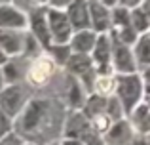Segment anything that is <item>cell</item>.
Segmentation results:
<instances>
[{"label": "cell", "instance_id": "5bb4252c", "mask_svg": "<svg viewBox=\"0 0 150 145\" xmlns=\"http://www.w3.org/2000/svg\"><path fill=\"white\" fill-rule=\"evenodd\" d=\"M84 128H86L84 119H82V116H74V119L70 120V124H69V136H78Z\"/></svg>", "mask_w": 150, "mask_h": 145}, {"label": "cell", "instance_id": "83f0119b", "mask_svg": "<svg viewBox=\"0 0 150 145\" xmlns=\"http://www.w3.org/2000/svg\"><path fill=\"white\" fill-rule=\"evenodd\" d=\"M65 145H80V143H72V141H67Z\"/></svg>", "mask_w": 150, "mask_h": 145}, {"label": "cell", "instance_id": "cb8c5ba5", "mask_svg": "<svg viewBox=\"0 0 150 145\" xmlns=\"http://www.w3.org/2000/svg\"><path fill=\"white\" fill-rule=\"evenodd\" d=\"M13 143H15V141H13V139H11V138H10V139H4V141H2V143H0V145H13Z\"/></svg>", "mask_w": 150, "mask_h": 145}, {"label": "cell", "instance_id": "d4e9b609", "mask_svg": "<svg viewBox=\"0 0 150 145\" xmlns=\"http://www.w3.org/2000/svg\"><path fill=\"white\" fill-rule=\"evenodd\" d=\"M124 2L127 4V6H133V4H137V2H139V0H124Z\"/></svg>", "mask_w": 150, "mask_h": 145}, {"label": "cell", "instance_id": "277c9868", "mask_svg": "<svg viewBox=\"0 0 150 145\" xmlns=\"http://www.w3.org/2000/svg\"><path fill=\"white\" fill-rule=\"evenodd\" d=\"M25 25V19L19 11L11 10V8L4 6L0 8V29H6V27H23Z\"/></svg>", "mask_w": 150, "mask_h": 145}, {"label": "cell", "instance_id": "ba28073f", "mask_svg": "<svg viewBox=\"0 0 150 145\" xmlns=\"http://www.w3.org/2000/svg\"><path fill=\"white\" fill-rule=\"evenodd\" d=\"M70 19L76 27H84L88 23V14H86V8L82 2H76L72 8H70Z\"/></svg>", "mask_w": 150, "mask_h": 145}, {"label": "cell", "instance_id": "44dd1931", "mask_svg": "<svg viewBox=\"0 0 150 145\" xmlns=\"http://www.w3.org/2000/svg\"><path fill=\"white\" fill-rule=\"evenodd\" d=\"M95 120H97L95 124H97V126L101 128V130H103V128H106V126H108V116H103V115H99V116H97Z\"/></svg>", "mask_w": 150, "mask_h": 145}, {"label": "cell", "instance_id": "8992f818", "mask_svg": "<svg viewBox=\"0 0 150 145\" xmlns=\"http://www.w3.org/2000/svg\"><path fill=\"white\" fill-rule=\"evenodd\" d=\"M44 113H46V103L44 101H34V103L29 107L27 116H25V128L27 130L36 126V124L40 122V119L44 116Z\"/></svg>", "mask_w": 150, "mask_h": 145}, {"label": "cell", "instance_id": "ac0fdd59", "mask_svg": "<svg viewBox=\"0 0 150 145\" xmlns=\"http://www.w3.org/2000/svg\"><path fill=\"white\" fill-rule=\"evenodd\" d=\"M8 130H10V122H8L6 115H4V113L0 111V138H4Z\"/></svg>", "mask_w": 150, "mask_h": 145}, {"label": "cell", "instance_id": "52a82bcc", "mask_svg": "<svg viewBox=\"0 0 150 145\" xmlns=\"http://www.w3.org/2000/svg\"><path fill=\"white\" fill-rule=\"evenodd\" d=\"M0 46H2L6 52H17V50H19V38H17V34L11 33V31L0 29Z\"/></svg>", "mask_w": 150, "mask_h": 145}, {"label": "cell", "instance_id": "3957f363", "mask_svg": "<svg viewBox=\"0 0 150 145\" xmlns=\"http://www.w3.org/2000/svg\"><path fill=\"white\" fill-rule=\"evenodd\" d=\"M51 71H53V65H51L48 59L40 57V59H36L33 63V67H30V80L40 84V82H44L51 74Z\"/></svg>", "mask_w": 150, "mask_h": 145}, {"label": "cell", "instance_id": "4316f807", "mask_svg": "<svg viewBox=\"0 0 150 145\" xmlns=\"http://www.w3.org/2000/svg\"><path fill=\"white\" fill-rule=\"evenodd\" d=\"M0 63H4V54L0 52Z\"/></svg>", "mask_w": 150, "mask_h": 145}, {"label": "cell", "instance_id": "f546056e", "mask_svg": "<svg viewBox=\"0 0 150 145\" xmlns=\"http://www.w3.org/2000/svg\"><path fill=\"white\" fill-rule=\"evenodd\" d=\"M146 11H150V2H148V4H146Z\"/></svg>", "mask_w": 150, "mask_h": 145}, {"label": "cell", "instance_id": "7402d4cb", "mask_svg": "<svg viewBox=\"0 0 150 145\" xmlns=\"http://www.w3.org/2000/svg\"><path fill=\"white\" fill-rule=\"evenodd\" d=\"M15 73H17V71H15V69H13V65H8V67H6V76L10 78V80H13V78L17 76V74H15Z\"/></svg>", "mask_w": 150, "mask_h": 145}, {"label": "cell", "instance_id": "9c48e42d", "mask_svg": "<svg viewBox=\"0 0 150 145\" xmlns=\"http://www.w3.org/2000/svg\"><path fill=\"white\" fill-rule=\"evenodd\" d=\"M116 63L122 71H133V61L129 57V52L125 48H118L116 50Z\"/></svg>", "mask_w": 150, "mask_h": 145}, {"label": "cell", "instance_id": "d6a6232c", "mask_svg": "<svg viewBox=\"0 0 150 145\" xmlns=\"http://www.w3.org/2000/svg\"><path fill=\"white\" fill-rule=\"evenodd\" d=\"M0 2H2V0H0Z\"/></svg>", "mask_w": 150, "mask_h": 145}, {"label": "cell", "instance_id": "ffe728a7", "mask_svg": "<svg viewBox=\"0 0 150 145\" xmlns=\"http://www.w3.org/2000/svg\"><path fill=\"white\" fill-rule=\"evenodd\" d=\"M133 19H135V25H137V29H144L146 21H144V17H143V14H141V11H135Z\"/></svg>", "mask_w": 150, "mask_h": 145}, {"label": "cell", "instance_id": "484cf974", "mask_svg": "<svg viewBox=\"0 0 150 145\" xmlns=\"http://www.w3.org/2000/svg\"><path fill=\"white\" fill-rule=\"evenodd\" d=\"M17 2H19V4H25V6H27V4H29L30 0H17Z\"/></svg>", "mask_w": 150, "mask_h": 145}, {"label": "cell", "instance_id": "9a60e30c", "mask_svg": "<svg viewBox=\"0 0 150 145\" xmlns=\"http://www.w3.org/2000/svg\"><path fill=\"white\" fill-rule=\"evenodd\" d=\"M34 27H36L38 36H40L44 42L48 40V33H46V23H44V17H42V15H36V17H34Z\"/></svg>", "mask_w": 150, "mask_h": 145}, {"label": "cell", "instance_id": "8fae6325", "mask_svg": "<svg viewBox=\"0 0 150 145\" xmlns=\"http://www.w3.org/2000/svg\"><path fill=\"white\" fill-rule=\"evenodd\" d=\"M91 11H93V21H95V27L97 29H103V27L106 25V11L103 10L101 6H97V4H93L91 6Z\"/></svg>", "mask_w": 150, "mask_h": 145}, {"label": "cell", "instance_id": "603a6c76", "mask_svg": "<svg viewBox=\"0 0 150 145\" xmlns=\"http://www.w3.org/2000/svg\"><path fill=\"white\" fill-rule=\"evenodd\" d=\"M67 2H69V0H53L55 6H63V4H67Z\"/></svg>", "mask_w": 150, "mask_h": 145}, {"label": "cell", "instance_id": "7c38bea8", "mask_svg": "<svg viewBox=\"0 0 150 145\" xmlns=\"http://www.w3.org/2000/svg\"><path fill=\"white\" fill-rule=\"evenodd\" d=\"M108 57V46H106V40L101 38L99 40V46H97V52H95V59L101 63V71H105V61Z\"/></svg>", "mask_w": 150, "mask_h": 145}, {"label": "cell", "instance_id": "4fadbf2b", "mask_svg": "<svg viewBox=\"0 0 150 145\" xmlns=\"http://www.w3.org/2000/svg\"><path fill=\"white\" fill-rule=\"evenodd\" d=\"M89 59L88 57H72V61H70V69H72V71H76V73H86L89 69Z\"/></svg>", "mask_w": 150, "mask_h": 145}, {"label": "cell", "instance_id": "6da1fadb", "mask_svg": "<svg viewBox=\"0 0 150 145\" xmlns=\"http://www.w3.org/2000/svg\"><path fill=\"white\" fill-rule=\"evenodd\" d=\"M21 101H23V94H21V88H17V86L15 88H8L0 94V107H2L4 113L13 115L19 109Z\"/></svg>", "mask_w": 150, "mask_h": 145}, {"label": "cell", "instance_id": "4dcf8cb0", "mask_svg": "<svg viewBox=\"0 0 150 145\" xmlns=\"http://www.w3.org/2000/svg\"><path fill=\"white\" fill-rule=\"evenodd\" d=\"M105 2H106V4H112V2H114V0H105Z\"/></svg>", "mask_w": 150, "mask_h": 145}, {"label": "cell", "instance_id": "1f68e13d", "mask_svg": "<svg viewBox=\"0 0 150 145\" xmlns=\"http://www.w3.org/2000/svg\"><path fill=\"white\" fill-rule=\"evenodd\" d=\"M146 76H148V78H150V71H148V73H146Z\"/></svg>", "mask_w": 150, "mask_h": 145}, {"label": "cell", "instance_id": "f1b7e54d", "mask_svg": "<svg viewBox=\"0 0 150 145\" xmlns=\"http://www.w3.org/2000/svg\"><path fill=\"white\" fill-rule=\"evenodd\" d=\"M0 88H2V73H0Z\"/></svg>", "mask_w": 150, "mask_h": 145}, {"label": "cell", "instance_id": "7a4b0ae2", "mask_svg": "<svg viewBox=\"0 0 150 145\" xmlns=\"http://www.w3.org/2000/svg\"><path fill=\"white\" fill-rule=\"evenodd\" d=\"M120 94H122V97H124V101H125V107L129 109L133 105V101L137 99V96H139V80H137L135 76L122 78Z\"/></svg>", "mask_w": 150, "mask_h": 145}, {"label": "cell", "instance_id": "2e32d148", "mask_svg": "<svg viewBox=\"0 0 150 145\" xmlns=\"http://www.w3.org/2000/svg\"><path fill=\"white\" fill-rule=\"evenodd\" d=\"M139 57H141V61H150V40L148 38H144L143 42H141V46H139Z\"/></svg>", "mask_w": 150, "mask_h": 145}, {"label": "cell", "instance_id": "e0dca14e", "mask_svg": "<svg viewBox=\"0 0 150 145\" xmlns=\"http://www.w3.org/2000/svg\"><path fill=\"white\" fill-rule=\"evenodd\" d=\"M97 90L103 94H110L112 92V80L110 78H101L99 82H97Z\"/></svg>", "mask_w": 150, "mask_h": 145}, {"label": "cell", "instance_id": "30bf717a", "mask_svg": "<svg viewBox=\"0 0 150 145\" xmlns=\"http://www.w3.org/2000/svg\"><path fill=\"white\" fill-rule=\"evenodd\" d=\"M91 44H93V36L89 33H80V34H76V38H74V48L80 50V52L89 50Z\"/></svg>", "mask_w": 150, "mask_h": 145}, {"label": "cell", "instance_id": "5b68a950", "mask_svg": "<svg viewBox=\"0 0 150 145\" xmlns=\"http://www.w3.org/2000/svg\"><path fill=\"white\" fill-rule=\"evenodd\" d=\"M50 19H51V29H53V33H55L57 42L67 40V36H69V23H67V19L63 17L61 14H57V11H51Z\"/></svg>", "mask_w": 150, "mask_h": 145}, {"label": "cell", "instance_id": "d6986e66", "mask_svg": "<svg viewBox=\"0 0 150 145\" xmlns=\"http://www.w3.org/2000/svg\"><path fill=\"white\" fill-rule=\"evenodd\" d=\"M124 134H125V126H124V124H118V126H116V130H114L110 136H112V139H114V141H118L120 138L124 139Z\"/></svg>", "mask_w": 150, "mask_h": 145}]
</instances>
